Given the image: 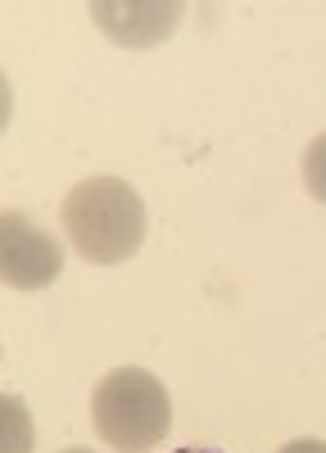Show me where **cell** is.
I'll return each instance as SVG.
<instances>
[{
  "label": "cell",
  "mask_w": 326,
  "mask_h": 453,
  "mask_svg": "<svg viewBox=\"0 0 326 453\" xmlns=\"http://www.w3.org/2000/svg\"><path fill=\"white\" fill-rule=\"evenodd\" d=\"M277 453H326V440H290V444L277 449Z\"/></svg>",
  "instance_id": "obj_6"
},
{
  "label": "cell",
  "mask_w": 326,
  "mask_h": 453,
  "mask_svg": "<svg viewBox=\"0 0 326 453\" xmlns=\"http://www.w3.org/2000/svg\"><path fill=\"white\" fill-rule=\"evenodd\" d=\"M64 232L87 263H123L145 245V200L123 177H87L64 196Z\"/></svg>",
  "instance_id": "obj_1"
},
{
  "label": "cell",
  "mask_w": 326,
  "mask_h": 453,
  "mask_svg": "<svg viewBox=\"0 0 326 453\" xmlns=\"http://www.w3.org/2000/svg\"><path fill=\"white\" fill-rule=\"evenodd\" d=\"M91 422L109 449L145 453L172 431V403L155 372L114 367L91 395Z\"/></svg>",
  "instance_id": "obj_2"
},
{
  "label": "cell",
  "mask_w": 326,
  "mask_h": 453,
  "mask_svg": "<svg viewBox=\"0 0 326 453\" xmlns=\"http://www.w3.org/2000/svg\"><path fill=\"white\" fill-rule=\"evenodd\" d=\"M64 273V245L36 226L27 213H5L0 218V277L14 290H46Z\"/></svg>",
  "instance_id": "obj_3"
},
{
  "label": "cell",
  "mask_w": 326,
  "mask_h": 453,
  "mask_svg": "<svg viewBox=\"0 0 326 453\" xmlns=\"http://www.w3.org/2000/svg\"><path fill=\"white\" fill-rule=\"evenodd\" d=\"M91 14H95L100 32H109L114 42L136 50V46L163 42L181 19V5H104V0H95Z\"/></svg>",
  "instance_id": "obj_4"
},
{
  "label": "cell",
  "mask_w": 326,
  "mask_h": 453,
  "mask_svg": "<svg viewBox=\"0 0 326 453\" xmlns=\"http://www.w3.org/2000/svg\"><path fill=\"white\" fill-rule=\"evenodd\" d=\"M304 186L317 204H326V132L304 150Z\"/></svg>",
  "instance_id": "obj_5"
},
{
  "label": "cell",
  "mask_w": 326,
  "mask_h": 453,
  "mask_svg": "<svg viewBox=\"0 0 326 453\" xmlns=\"http://www.w3.org/2000/svg\"><path fill=\"white\" fill-rule=\"evenodd\" d=\"M181 453H213V449H181Z\"/></svg>",
  "instance_id": "obj_7"
},
{
  "label": "cell",
  "mask_w": 326,
  "mask_h": 453,
  "mask_svg": "<svg viewBox=\"0 0 326 453\" xmlns=\"http://www.w3.org/2000/svg\"><path fill=\"white\" fill-rule=\"evenodd\" d=\"M64 453H87V449H64Z\"/></svg>",
  "instance_id": "obj_8"
}]
</instances>
